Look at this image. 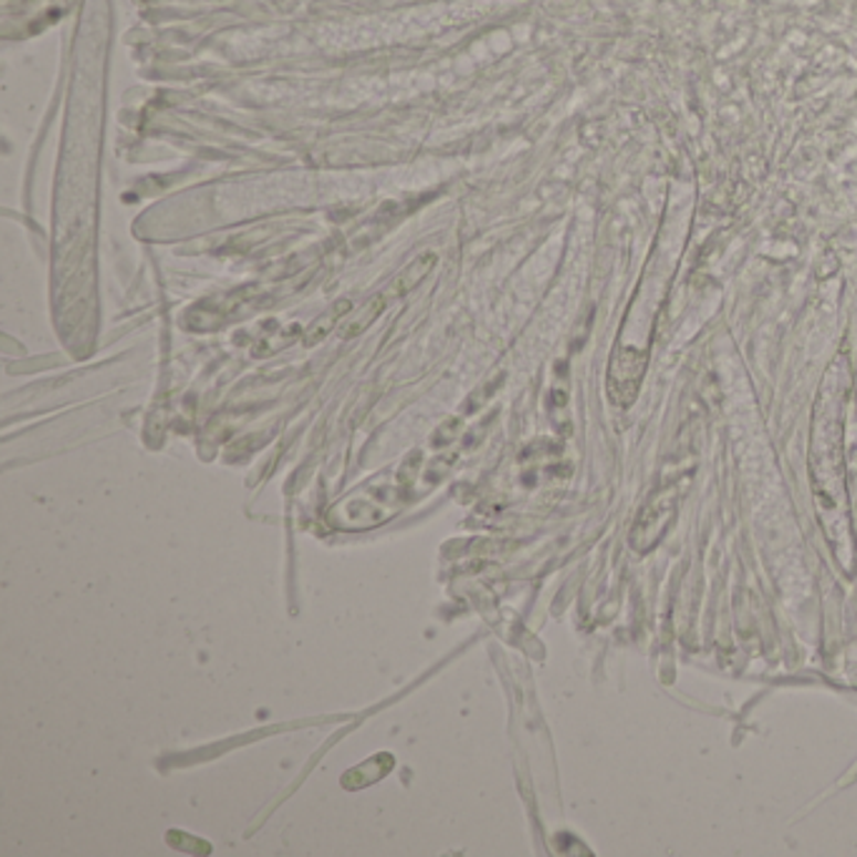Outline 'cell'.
Wrapping results in <instances>:
<instances>
[{
	"instance_id": "4",
	"label": "cell",
	"mask_w": 857,
	"mask_h": 857,
	"mask_svg": "<svg viewBox=\"0 0 857 857\" xmlns=\"http://www.w3.org/2000/svg\"><path fill=\"white\" fill-rule=\"evenodd\" d=\"M349 310H353V304H349V300H339V302L332 304V307L325 312V315L317 317L310 325V330L304 332V345L312 347V345L322 343V339H325L330 332H332V327H337V322L343 320Z\"/></svg>"
},
{
	"instance_id": "3",
	"label": "cell",
	"mask_w": 857,
	"mask_h": 857,
	"mask_svg": "<svg viewBox=\"0 0 857 857\" xmlns=\"http://www.w3.org/2000/svg\"><path fill=\"white\" fill-rule=\"evenodd\" d=\"M432 266H436V254H430V252L418 257V260H415V262H410L408 266H405L398 280H395L390 297H400V294L412 292L430 274Z\"/></svg>"
},
{
	"instance_id": "5",
	"label": "cell",
	"mask_w": 857,
	"mask_h": 857,
	"mask_svg": "<svg viewBox=\"0 0 857 857\" xmlns=\"http://www.w3.org/2000/svg\"><path fill=\"white\" fill-rule=\"evenodd\" d=\"M387 302H390V294H375V297L365 304L363 310L357 312V315L347 322L345 330H343V337L345 339H353L357 335H363V332L373 325V322L383 315V310L387 307Z\"/></svg>"
},
{
	"instance_id": "1",
	"label": "cell",
	"mask_w": 857,
	"mask_h": 857,
	"mask_svg": "<svg viewBox=\"0 0 857 857\" xmlns=\"http://www.w3.org/2000/svg\"><path fill=\"white\" fill-rule=\"evenodd\" d=\"M847 390V365H833L819 390L813 428V485L823 515L827 539L833 541L843 566L853 564L850 519L845 505V478H843V415Z\"/></svg>"
},
{
	"instance_id": "2",
	"label": "cell",
	"mask_w": 857,
	"mask_h": 857,
	"mask_svg": "<svg viewBox=\"0 0 857 857\" xmlns=\"http://www.w3.org/2000/svg\"><path fill=\"white\" fill-rule=\"evenodd\" d=\"M644 370H647V353H639L634 347H624L612 355V367H608V395L614 403L631 405L639 393Z\"/></svg>"
}]
</instances>
